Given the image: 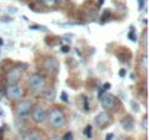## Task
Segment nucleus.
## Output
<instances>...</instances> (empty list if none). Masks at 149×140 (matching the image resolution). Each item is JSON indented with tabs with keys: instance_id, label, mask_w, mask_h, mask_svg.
Segmentation results:
<instances>
[{
	"instance_id": "nucleus-1",
	"label": "nucleus",
	"mask_w": 149,
	"mask_h": 140,
	"mask_svg": "<svg viewBox=\"0 0 149 140\" xmlns=\"http://www.w3.org/2000/svg\"><path fill=\"white\" fill-rule=\"evenodd\" d=\"M47 120H48V124L53 127V128H61L66 125L67 120H66V114L63 112L61 108H53L48 114H47Z\"/></svg>"
},
{
	"instance_id": "nucleus-2",
	"label": "nucleus",
	"mask_w": 149,
	"mask_h": 140,
	"mask_svg": "<svg viewBox=\"0 0 149 140\" xmlns=\"http://www.w3.org/2000/svg\"><path fill=\"white\" fill-rule=\"evenodd\" d=\"M28 85L32 91H42L45 88V78L41 75V73H32L29 78H28Z\"/></svg>"
},
{
	"instance_id": "nucleus-3",
	"label": "nucleus",
	"mask_w": 149,
	"mask_h": 140,
	"mask_svg": "<svg viewBox=\"0 0 149 140\" xmlns=\"http://www.w3.org/2000/svg\"><path fill=\"white\" fill-rule=\"evenodd\" d=\"M100 102H101V105L105 111L114 110L118 105V99L116 96H113L111 94H108V92H101L100 94Z\"/></svg>"
},
{
	"instance_id": "nucleus-4",
	"label": "nucleus",
	"mask_w": 149,
	"mask_h": 140,
	"mask_svg": "<svg viewBox=\"0 0 149 140\" xmlns=\"http://www.w3.org/2000/svg\"><path fill=\"white\" fill-rule=\"evenodd\" d=\"M32 101L31 99H24V101H19L18 104H16V107H15V112H16V115L18 117H21V118H25V117H28L29 115V112H31V110H32Z\"/></svg>"
},
{
	"instance_id": "nucleus-5",
	"label": "nucleus",
	"mask_w": 149,
	"mask_h": 140,
	"mask_svg": "<svg viewBox=\"0 0 149 140\" xmlns=\"http://www.w3.org/2000/svg\"><path fill=\"white\" fill-rule=\"evenodd\" d=\"M24 94H25V91H24V88L21 86V85H10V86H8V89H6V96H8V99H10V101H21V98L24 96Z\"/></svg>"
},
{
	"instance_id": "nucleus-6",
	"label": "nucleus",
	"mask_w": 149,
	"mask_h": 140,
	"mask_svg": "<svg viewBox=\"0 0 149 140\" xmlns=\"http://www.w3.org/2000/svg\"><path fill=\"white\" fill-rule=\"evenodd\" d=\"M29 115H31V120H32L34 123H37V124H41V123H44V121L47 120V111H45V108H42L41 105H35V107L31 110Z\"/></svg>"
},
{
	"instance_id": "nucleus-7",
	"label": "nucleus",
	"mask_w": 149,
	"mask_h": 140,
	"mask_svg": "<svg viewBox=\"0 0 149 140\" xmlns=\"http://www.w3.org/2000/svg\"><path fill=\"white\" fill-rule=\"evenodd\" d=\"M21 78H22V69L21 67L10 69L9 72H8V75H6V83H8V86L18 85V82L21 80Z\"/></svg>"
},
{
	"instance_id": "nucleus-8",
	"label": "nucleus",
	"mask_w": 149,
	"mask_h": 140,
	"mask_svg": "<svg viewBox=\"0 0 149 140\" xmlns=\"http://www.w3.org/2000/svg\"><path fill=\"white\" fill-rule=\"evenodd\" d=\"M113 123V117L108 111H101L97 117H95V124L100 127V128H105L108 127L110 124Z\"/></svg>"
},
{
	"instance_id": "nucleus-9",
	"label": "nucleus",
	"mask_w": 149,
	"mask_h": 140,
	"mask_svg": "<svg viewBox=\"0 0 149 140\" xmlns=\"http://www.w3.org/2000/svg\"><path fill=\"white\" fill-rule=\"evenodd\" d=\"M42 69L50 75H56L58 72V61L54 57H47L42 61Z\"/></svg>"
},
{
	"instance_id": "nucleus-10",
	"label": "nucleus",
	"mask_w": 149,
	"mask_h": 140,
	"mask_svg": "<svg viewBox=\"0 0 149 140\" xmlns=\"http://www.w3.org/2000/svg\"><path fill=\"white\" fill-rule=\"evenodd\" d=\"M24 140H45L44 139V134L38 130H31L28 131L25 136H24Z\"/></svg>"
},
{
	"instance_id": "nucleus-11",
	"label": "nucleus",
	"mask_w": 149,
	"mask_h": 140,
	"mask_svg": "<svg viewBox=\"0 0 149 140\" xmlns=\"http://www.w3.org/2000/svg\"><path fill=\"white\" fill-rule=\"evenodd\" d=\"M41 96L45 99V101H53L56 98V89L53 86H48V88H44L41 91Z\"/></svg>"
},
{
	"instance_id": "nucleus-12",
	"label": "nucleus",
	"mask_w": 149,
	"mask_h": 140,
	"mask_svg": "<svg viewBox=\"0 0 149 140\" xmlns=\"http://www.w3.org/2000/svg\"><path fill=\"white\" fill-rule=\"evenodd\" d=\"M121 127L127 131H132L134 128V118L132 115H126L123 120H121Z\"/></svg>"
},
{
	"instance_id": "nucleus-13",
	"label": "nucleus",
	"mask_w": 149,
	"mask_h": 140,
	"mask_svg": "<svg viewBox=\"0 0 149 140\" xmlns=\"http://www.w3.org/2000/svg\"><path fill=\"white\" fill-rule=\"evenodd\" d=\"M139 70L142 73H146V55H142L140 60H139Z\"/></svg>"
},
{
	"instance_id": "nucleus-14",
	"label": "nucleus",
	"mask_w": 149,
	"mask_h": 140,
	"mask_svg": "<svg viewBox=\"0 0 149 140\" xmlns=\"http://www.w3.org/2000/svg\"><path fill=\"white\" fill-rule=\"evenodd\" d=\"M40 3L44 8H54L57 5V0H40Z\"/></svg>"
},
{
	"instance_id": "nucleus-15",
	"label": "nucleus",
	"mask_w": 149,
	"mask_h": 140,
	"mask_svg": "<svg viewBox=\"0 0 149 140\" xmlns=\"http://www.w3.org/2000/svg\"><path fill=\"white\" fill-rule=\"evenodd\" d=\"M84 133H85V136H86L88 139H91V137H92V134H94L92 125H86V127H85V130H84Z\"/></svg>"
},
{
	"instance_id": "nucleus-16",
	"label": "nucleus",
	"mask_w": 149,
	"mask_h": 140,
	"mask_svg": "<svg viewBox=\"0 0 149 140\" xmlns=\"http://www.w3.org/2000/svg\"><path fill=\"white\" fill-rule=\"evenodd\" d=\"M110 16H111V13H110V10H105V13H104V16L101 18V22H105V21H107V19L110 18Z\"/></svg>"
},
{
	"instance_id": "nucleus-17",
	"label": "nucleus",
	"mask_w": 149,
	"mask_h": 140,
	"mask_svg": "<svg viewBox=\"0 0 149 140\" xmlns=\"http://www.w3.org/2000/svg\"><path fill=\"white\" fill-rule=\"evenodd\" d=\"M63 140H73V134L70 131H67L64 136H63Z\"/></svg>"
},
{
	"instance_id": "nucleus-18",
	"label": "nucleus",
	"mask_w": 149,
	"mask_h": 140,
	"mask_svg": "<svg viewBox=\"0 0 149 140\" xmlns=\"http://www.w3.org/2000/svg\"><path fill=\"white\" fill-rule=\"evenodd\" d=\"M113 139H114V134H113V133L107 134V137H105V140H113Z\"/></svg>"
},
{
	"instance_id": "nucleus-19",
	"label": "nucleus",
	"mask_w": 149,
	"mask_h": 140,
	"mask_svg": "<svg viewBox=\"0 0 149 140\" xmlns=\"http://www.w3.org/2000/svg\"><path fill=\"white\" fill-rule=\"evenodd\" d=\"M142 125H143V130H146V117H143V120H142Z\"/></svg>"
},
{
	"instance_id": "nucleus-20",
	"label": "nucleus",
	"mask_w": 149,
	"mask_h": 140,
	"mask_svg": "<svg viewBox=\"0 0 149 140\" xmlns=\"http://www.w3.org/2000/svg\"><path fill=\"white\" fill-rule=\"evenodd\" d=\"M61 99H63V101H67V95L63 94V95H61Z\"/></svg>"
},
{
	"instance_id": "nucleus-21",
	"label": "nucleus",
	"mask_w": 149,
	"mask_h": 140,
	"mask_svg": "<svg viewBox=\"0 0 149 140\" xmlns=\"http://www.w3.org/2000/svg\"><path fill=\"white\" fill-rule=\"evenodd\" d=\"M120 140H130V139H120Z\"/></svg>"
},
{
	"instance_id": "nucleus-22",
	"label": "nucleus",
	"mask_w": 149,
	"mask_h": 140,
	"mask_svg": "<svg viewBox=\"0 0 149 140\" xmlns=\"http://www.w3.org/2000/svg\"><path fill=\"white\" fill-rule=\"evenodd\" d=\"M12 140H18V139H12Z\"/></svg>"
}]
</instances>
